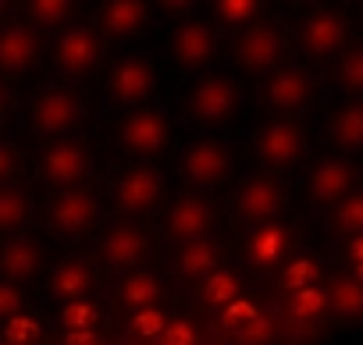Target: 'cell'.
<instances>
[{"instance_id":"1","label":"cell","mask_w":363,"mask_h":345,"mask_svg":"<svg viewBox=\"0 0 363 345\" xmlns=\"http://www.w3.org/2000/svg\"><path fill=\"white\" fill-rule=\"evenodd\" d=\"M182 167H186V179H189L193 186H218V182L228 175V167H232V153H228L221 142L203 139V142H196V146L186 153Z\"/></svg>"},{"instance_id":"2","label":"cell","mask_w":363,"mask_h":345,"mask_svg":"<svg viewBox=\"0 0 363 345\" xmlns=\"http://www.w3.org/2000/svg\"><path fill=\"white\" fill-rule=\"evenodd\" d=\"M121 139L132 153L139 157H150L157 149H164L167 142V121L157 114V111H135L125 125H121Z\"/></svg>"},{"instance_id":"3","label":"cell","mask_w":363,"mask_h":345,"mask_svg":"<svg viewBox=\"0 0 363 345\" xmlns=\"http://www.w3.org/2000/svg\"><path fill=\"white\" fill-rule=\"evenodd\" d=\"M96 57H100V40H96L86 26L68 29V33L61 36V43H57V68H61L65 75H82V72H89V68L96 64Z\"/></svg>"},{"instance_id":"4","label":"cell","mask_w":363,"mask_h":345,"mask_svg":"<svg viewBox=\"0 0 363 345\" xmlns=\"http://www.w3.org/2000/svg\"><path fill=\"white\" fill-rule=\"evenodd\" d=\"M171 54L178 57V64H186V68H200L211 61L214 54V33L203 26V22H182L171 36Z\"/></svg>"},{"instance_id":"5","label":"cell","mask_w":363,"mask_h":345,"mask_svg":"<svg viewBox=\"0 0 363 345\" xmlns=\"http://www.w3.org/2000/svg\"><path fill=\"white\" fill-rule=\"evenodd\" d=\"M281 33L274 29V26H253L242 40H239V61H242V68H250V72H267L274 61H278V54H281Z\"/></svg>"},{"instance_id":"6","label":"cell","mask_w":363,"mask_h":345,"mask_svg":"<svg viewBox=\"0 0 363 345\" xmlns=\"http://www.w3.org/2000/svg\"><path fill=\"white\" fill-rule=\"evenodd\" d=\"M349 186H352V171L345 160H320L310 175V196L317 203H345L349 200Z\"/></svg>"},{"instance_id":"7","label":"cell","mask_w":363,"mask_h":345,"mask_svg":"<svg viewBox=\"0 0 363 345\" xmlns=\"http://www.w3.org/2000/svg\"><path fill=\"white\" fill-rule=\"evenodd\" d=\"M235 86L228 79H203L196 89H193V114L200 121H225L232 111H235Z\"/></svg>"},{"instance_id":"8","label":"cell","mask_w":363,"mask_h":345,"mask_svg":"<svg viewBox=\"0 0 363 345\" xmlns=\"http://www.w3.org/2000/svg\"><path fill=\"white\" fill-rule=\"evenodd\" d=\"M93 217H96V200H93L86 189H72V193H65V196L54 203V210H50V228L61 232V235H75V232L89 228Z\"/></svg>"},{"instance_id":"9","label":"cell","mask_w":363,"mask_h":345,"mask_svg":"<svg viewBox=\"0 0 363 345\" xmlns=\"http://www.w3.org/2000/svg\"><path fill=\"white\" fill-rule=\"evenodd\" d=\"M345 40V18L335 11H317L303 22V47L313 57H324L331 50H338Z\"/></svg>"},{"instance_id":"10","label":"cell","mask_w":363,"mask_h":345,"mask_svg":"<svg viewBox=\"0 0 363 345\" xmlns=\"http://www.w3.org/2000/svg\"><path fill=\"white\" fill-rule=\"evenodd\" d=\"M257 149H260V157H264L271 167H285V164H292V160L303 153V135H299L296 125L274 121V125H267V128L260 132Z\"/></svg>"},{"instance_id":"11","label":"cell","mask_w":363,"mask_h":345,"mask_svg":"<svg viewBox=\"0 0 363 345\" xmlns=\"http://www.w3.org/2000/svg\"><path fill=\"white\" fill-rule=\"evenodd\" d=\"M211 228V207L196 196L178 200L167 214V235L182 242H200V235Z\"/></svg>"},{"instance_id":"12","label":"cell","mask_w":363,"mask_h":345,"mask_svg":"<svg viewBox=\"0 0 363 345\" xmlns=\"http://www.w3.org/2000/svg\"><path fill=\"white\" fill-rule=\"evenodd\" d=\"M153 89V68L143 61V57H128L114 68V79H111V96L121 100V103H139L146 100Z\"/></svg>"},{"instance_id":"13","label":"cell","mask_w":363,"mask_h":345,"mask_svg":"<svg viewBox=\"0 0 363 345\" xmlns=\"http://www.w3.org/2000/svg\"><path fill=\"white\" fill-rule=\"evenodd\" d=\"M160 189H164V182H160L157 171L135 167V171H128V175L114 186V196H118V203H121L125 210H146V207L160 196Z\"/></svg>"},{"instance_id":"14","label":"cell","mask_w":363,"mask_h":345,"mask_svg":"<svg viewBox=\"0 0 363 345\" xmlns=\"http://www.w3.org/2000/svg\"><path fill=\"white\" fill-rule=\"evenodd\" d=\"M75 118H79V103H75V96H68V93H47V96H40L36 107H33V121H36V128H40L43 135H57V132L72 128Z\"/></svg>"},{"instance_id":"15","label":"cell","mask_w":363,"mask_h":345,"mask_svg":"<svg viewBox=\"0 0 363 345\" xmlns=\"http://www.w3.org/2000/svg\"><path fill=\"white\" fill-rule=\"evenodd\" d=\"M86 149L82 146H75V142H57L54 149H47V157H43V175H47V182H54V186H72V182H79L82 179V171H86Z\"/></svg>"},{"instance_id":"16","label":"cell","mask_w":363,"mask_h":345,"mask_svg":"<svg viewBox=\"0 0 363 345\" xmlns=\"http://www.w3.org/2000/svg\"><path fill=\"white\" fill-rule=\"evenodd\" d=\"M310 93H313V82H310V75L299 72V68L274 72L271 82H267V100H271V107H278V111H296V107H303Z\"/></svg>"},{"instance_id":"17","label":"cell","mask_w":363,"mask_h":345,"mask_svg":"<svg viewBox=\"0 0 363 345\" xmlns=\"http://www.w3.org/2000/svg\"><path fill=\"white\" fill-rule=\"evenodd\" d=\"M36 57V36L29 26L15 22L8 26V33L0 36V68H4L8 75H18L29 68V61Z\"/></svg>"},{"instance_id":"18","label":"cell","mask_w":363,"mask_h":345,"mask_svg":"<svg viewBox=\"0 0 363 345\" xmlns=\"http://www.w3.org/2000/svg\"><path fill=\"white\" fill-rule=\"evenodd\" d=\"M239 210H242V217H253V221L267 225V217H274L281 210V189L271 179H253L239 193Z\"/></svg>"},{"instance_id":"19","label":"cell","mask_w":363,"mask_h":345,"mask_svg":"<svg viewBox=\"0 0 363 345\" xmlns=\"http://www.w3.org/2000/svg\"><path fill=\"white\" fill-rule=\"evenodd\" d=\"M146 253V235L139 228H114L104 242V260L111 267H132Z\"/></svg>"},{"instance_id":"20","label":"cell","mask_w":363,"mask_h":345,"mask_svg":"<svg viewBox=\"0 0 363 345\" xmlns=\"http://www.w3.org/2000/svg\"><path fill=\"white\" fill-rule=\"evenodd\" d=\"M285 239H289V235H285V228H281V225H274V221L260 225V228L250 235V246H246L250 264H257V267H271V264L281 256Z\"/></svg>"},{"instance_id":"21","label":"cell","mask_w":363,"mask_h":345,"mask_svg":"<svg viewBox=\"0 0 363 345\" xmlns=\"http://www.w3.org/2000/svg\"><path fill=\"white\" fill-rule=\"evenodd\" d=\"M146 22V8L139 0H114L104 8V29L111 36H132L135 29H143Z\"/></svg>"},{"instance_id":"22","label":"cell","mask_w":363,"mask_h":345,"mask_svg":"<svg viewBox=\"0 0 363 345\" xmlns=\"http://www.w3.org/2000/svg\"><path fill=\"white\" fill-rule=\"evenodd\" d=\"M89 285H93V274L86 264H61L50 278V292L57 299H68V302H79L89 292Z\"/></svg>"},{"instance_id":"23","label":"cell","mask_w":363,"mask_h":345,"mask_svg":"<svg viewBox=\"0 0 363 345\" xmlns=\"http://www.w3.org/2000/svg\"><path fill=\"white\" fill-rule=\"evenodd\" d=\"M0 264H4L8 281H26V278H33L40 256H36V246H33V242H26V239H11V242L4 246V256H0Z\"/></svg>"},{"instance_id":"24","label":"cell","mask_w":363,"mask_h":345,"mask_svg":"<svg viewBox=\"0 0 363 345\" xmlns=\"http://www.w3.org/2000/svg\"><path fill=\"white\" fill-rule=\"evenodd\" d=\"M331 139L342 149H359L363 146V103H349L335 114L331 121Z\"/></svg>"},{"instance_id":"25","label":"cell","mask_w":363,"mask_h":345,"mask_svg":"<svg viewBox=\"0 0 363 345\" xmlns=\"http://www.w3.org/2000/svg\"><path fill=\"white\" fill-rule=\"evenodd\" d=\"M328 306H331L338 317H359V313H363V281H356V278L335 281V288H331V295H328Z\"/></svg>"},{"instance_id":"26","label":"cell","mask_w":363,"mask_h":345,"mask_svg":"<svg viewBox=\"0 0 363 345\" xmlns=\"http://www.w3.org/2000/svg\"><path fill=\"white\" fill-rule=\"evenodd\" d=\"M214 264H218V253H214V246L211 242H189L186 249H182V256H178V271L186 274V278H196V274H218L214 271Z\"/></svg>"},{"instance_id":"27","label":"cell","mask_w":363,"mask_h":345,"mask_svg":"<svg viewBox=\"0 0 363 345\" xmlns=\"http://www.w3.org/2000/svg\"><path fill=\"white\" fill-rule=\"evenodd\" d=\"M121 299L139 313V310H150V302L157 299V278L153 274H128L125 285H121Z\"/></svg>"},{"instance_id":"28","label":"cell","mask_w":363,"mask_h":345,"mask_svg":"<svg viewBox=\"0 0 363 345\" xmlns=\"http://www.w3.org/2000/svg\"><path fill=\"white\" fill-rule=\"evenodd\" d=\"M203 299L225 310V306H232V302L239 299V281H235L228 271H218V274L207 278V285H203Z\"/></svg>"},{"instance_id":"29","label":"cell","mask_w":363,"mask_h":345,"mask_svg":"<svg viewBox=\"0 0 363 345\" xmlns=\"http://www.w3.org/2000/svg\"><path fill=\"white\" fill-rule=\"evenodd\" d=\"M335 232H345V235H363V193H356V196H349L342 207H338V214H335Z\"/></svg>"},{"instance_id":"30","label":"cell","mask_w":363,"mask_h":345,"mask_svg":"<svg viewBox=\"0 0 363 345\" xmlns=\"http://www.w3.org/2000/svg\"><path fill=\"white\" fill-rule=\"evenodd\" d=\"M324 306H328V292H320V288H303V292H292L289 295V313L299 317V320L317 317Z\"/></svg>"},{"instance_id":"31","label":"cell","mask_w":363,"mask_h":345,"mask_svg":"<svg viewBox=\"0 0 363 345\" xmlns=\"http://www.w3.org/2000/svg\"><path fill=\"white\" fill-rule=\"evenodd\" d=\"M313 278H317V264L313 260H292L281 274V288L292 295V292H303V288H313Z\"/></svg>"},{"instance_id":"32","label":"cell","mask_w":363,"mask_h":345,"mask_svg":"<svg viewBox=\"0 0 363 345\" xmlns=\"http://www.w3.org/2000/svg\"><path fill=\"white\" fill-rule=\"evenodd\" d=\"M22 221H26V200H22V193L18 189H4V193H0V228L15 232Z\"/></svg>"},{"instance_id":"33","label":"cell","mask_w":363,"mask_h":345,"mask_svg":"<svg viewBox=\"0 0 363 345\" xmlns=\"http://www.w3.org/2000/svg\"><path fill=\"white\" fill-rule=\"evenodd\" d=\"M72 15L68 0H33L29 4V18H36L40 26H61Z\"/></svg>"},{"instance_id":"34","label":"cell","mask_w":363,"mask_h":345,"mask_svg":"<svg viewBox=\"0 0 363 345\" xmlns=\"http://www.w3.org/2000/svg\"><path fill=\"white\" fill-rule=\"evenodd\" d=\"M36 334H40V324L26 313H18L4 324V345H33Z\"/></svg>"},{"instance_id":"35","label":"cell","mask_w":363,"mask_h":345,"mask_svg":"<svg viewBox=\"0 0 363 345\" xmlns=\"http://www.w3.org/2000/svg\"><path fill=\"white\" fill-rule=\"evenodd\" d=\"M221 320H225V327H228V331H239V334H242L253 320H260V313H257V306H253L250 299H235L232 306H225Z\"/></svg>"},{"instance_id":"36","label":"cell","mask_w":363,"mask_h":345,"mask_svg":"<svg viewBox=\"0 0 363 345\" xmlns=\"http://www.w3.org/2000/svg\"><path fill=\"white\" fill-rule=\"evenodd\" d=\"M214 8H218V15H221L225 22H232V26H242V22H250V18L260 15L257 0H218Z\"/></svg>"},{"instance_id":"37","label":"cell","mask_w":363,"mask_h":345,"mask_svg":"<svg viewBox=\"0 0 363 345\" xmlns=\"http://www.w3.org/2000/svg\"><path fill=\"white\" fill-rule=\"evenodd\" d=\"M61 320H65L68 331H93V324H96V306H93V302H68L65 313H61Z\"/></svg>"},{"instance_id":"38","label":"cell","mask_w":363,"mask_h":345,"mask_svg":"<svg viewBox=\"0 0 363 345\" xmlns=\"http://www.w3.org/2000/svg\"><path fill=\"white\" fill-rule=\"evenodd\" d=\"M164 327H167V317H164L157 306L139 310V313L132 317V331H135L139 338H160V334H164Z\"/></svg>"},{"instance_id":"39","label":"cell","mask_w":363,"mask_h":345,"mask_svg":"<svg viewBox=\"0 0 363 345\" xmlns=\"http://www.w3.org/2000/svg\"><path fill=\"white\" fill-rule=\"evenodd\" d=\"M338 82L352 93H363V47H356L352 54H345L342 68H338Z\"/></svg>"},{"instance_id":"40","label":"cell","mask_w":363,"mask_h":345,"mask_svg":"<svg viewBox=\"0 0 363 345\" xmlns=\"http://www.w3.org/2000/svg\"><path fill=\"white\" fill-rule=\"evenodd\" d=\"M157 341H160V345H196L200 338H196V327H193L189 320H171Z\"/></svg>"},{"instance_id":"41","label":"cell","mask_w":363,"mask_h":345,"mask_svg":"<svg viewBox=\"0 0 363 345\" xmlns=\"http://www.w3.org/2000/svg\"><path fill=\"white\" fill-rule=\"evenodd\" d=\"M271 338H274V324H271L267 317L253 320V324H250V327L239 334V341H242V345H267Z\"/></svg>"},{"instance_id":"42","label":"cell","mask_w":363,"mask_h":345,"mask_svg":"<svg viewBox=\"0 0 363 345\" xmlns=\"http://www.w3.org/2000/svg\"><path fill=\"white\" fill-rule=\"evenodd\" d=\"M18 310H22V295L11 281H4L0 285V313H4V320H11V317H18Z\"/></svg>"},{"instance_id":"43","label":"cell","mask_w":363,"mask_h":345,"mask_svg":"<svg viewBox=\"0 0 363 345\" xmlns=\"http://www.w3.org/2000/svg\"><path fill=\"white\" fill-rule=\"evenodd\" d=\"M65 345H100V334L96 331H68Z\"/></svg>"},{"instance_id":"44","label":"cell","mask_w":363,"mask_h":345,"mask_svg":"<svg viewBox=\"0 0 363 345\" xmlns=\"http://www.w3.org/2000/svg\"><path fill=\"white\" fill-rule=\"evenodd\" d=\"M11 171H15V149L4 142L0 146V179H11Z\"/></svg>"},{"instance_id":"45","label":"cell","mask_w":363,"mask_h":345,"mask_svg":"<svg viewBox=\"0 0 363 345\" xmlns=\"http://www.w3.org/2000/svg\"><path fill=\"white\" fill-rule=\"evenodd\" d=\"M349 256H352L356 264H363V235H356V239L349 242Z\"/></svg>"},{"instance_id":"46","label":"cell","mask_w":363,"mask_h":345,"mask_svg":"<svg viewBox=\"0 0 363 345\" xmlns=\"http://www.w3.org/2000/svg\"><path fill=\"white\" fill-rule=\"evenodd\" d=\"M356 281H363V264H356Z\"/></svg>"}]
</instances>
